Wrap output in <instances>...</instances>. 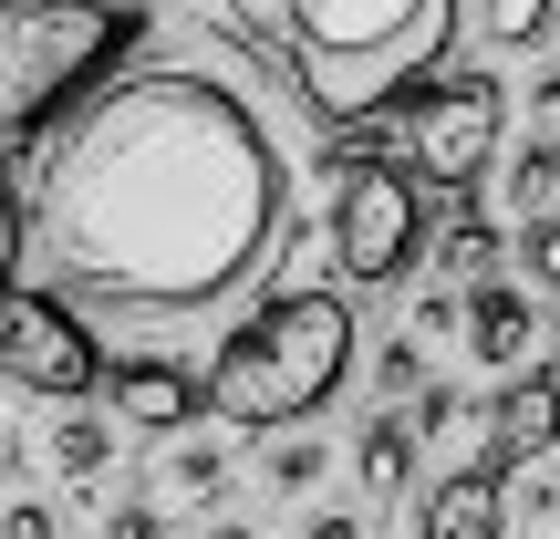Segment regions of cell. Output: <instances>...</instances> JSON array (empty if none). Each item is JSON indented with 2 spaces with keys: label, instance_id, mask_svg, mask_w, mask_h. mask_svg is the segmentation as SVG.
<instances>
[{
  "label": "cell",
  "instance_id": "cell-1",
  "mask_svg": "<svg viewBox=\"0 0 560 539\" xmlns=\"http://www.w3.org/2000/svg\"><path fill=\"white\" fill-rule=\"evenodd\" d=\"M280 166L260 104L198 62L115 73L32 136L21 229L62 291L115 312H208L280 239Z\"/></svg>",
  "mask_w": 560,
  "mask_h": 539
},
{
  "label": "cell",
  "instance_id": "cell-2",
  "mask_svg": "<svg viewBox=\"0 0 560 539\" xmlns=\"http://www.w3.org/2000/svg\"><path fill=\"white\" fill-rule=\"evenodd\" d=\"M270 32V52L291 62L312 115H384L446 62L467 0H240Z\"/></svg>",
  "mask_w": 560,
  "mask_h": 539
},
{
  "label": "cell",
  "instance_id": "cell-3",
  "mask_svg": "<svg viewBox=\"0 0 560 539\" xmlns=\"http://www.w3.org/2000/svg\"><path fill=\"white\" fill-rule=\"evenodd\" d=\"M353 342L363 332H353V301L342 291H270L260 312L219 342L198 395H208V415H219L229 436H280V425L322 415V405L342 395Z\"/></svg>",
  "mask_w": 560,
  "mask_h": 539
},
{
  "label": "cell",
  "instance_id": "cell-4",
  "mask_svg": "<svg viewBox=\"0 0 560 539\" xmlns=\"http://www.w3.org/2000/svg\"><path fill=\"white\" fill-rule=\"evenodd\" d=\"M145 42V0H0V136H52Z\"/></svg>",
  "mask_w": 560,
  "mask_h": 539
},
{
  "label": "cell",
  "instance_id": "cell-5",
  "mask_svg": "<svg viewBox=\"0 0 560 539\" xmlns=\"http://www.w3.org/2000/svg\"><path fill=\"white\" fill-rule=\"evenodd\" d=\"M499 136H509V83L499 73H425L395 104V156L425 198H467L499 166Z\"/></svg>",
  "mask_w": 560,
  "mask_h": 539
},
{
  "label": "cell",
  "instance_id": "cell-6",
  "mask_svg": "<svg viewBox=\"0 0 560 539\" xmlns=\"http://www.w3.org/2000/svg\"><path fill=\"white\" fill-rule=\"evenodd\" d=\"M322 249L353 291H384L405 280V260L425 249V187L405 166L363 156V145H332V208H322Z\"/></svg>",
  "mask_w": 560,
  "mask_h": 539
},
{
  "label": "cell",
  "instance_id": "cell-7",
  "mask_svg": "<svg viewBox=\"0 0 560 539\" xmlns=\"http://www.w3.org/2000/svg\"><path fill=\"white\" fill-rule=\"evenodd\" d=\"M0 395H52V405L104 395V342L62 291H21V280L0 291Z\"/></svg>",
  "mask_w": 560,
  "mask_h": 539
},
{
  "label": "cell",
  "instance_id": "cell-8",
  "mask_svg": "<svg viewBox=\"0 0 560 539\" xmlns=\"http://www.w3.org/2000/svg\"><path fill=\"white\" fill-rule=\"evenodd\" d=\"M457 342H467V363H488V374H529V353H540V291H529L520 270L478 280V291L457 301Z\"/></svg>",
  "mask_w": 560,
  "mask_h": 539
},
{
  "label": "cell",
  "instance_id": "cell-9",
  "mask_svg": "<svg viewBox=\"0 0 560 539\" xmlns=\"http://www.w3.org/2000/svg\"><path fill=\"white\" fill-rule=\"evenodd\" d=\"M198 374L187 363H104V415L125 425V436H187L198 425Z\"/></svg>",
  "mask_w": 560,
  "mask_h": 539
},
{
  "label": "cell",
  "instance_id": "cell-10",
  "mask_svg": "<svg viewBox=\"0 0 560 539\" xmlns=\"http://www.w3.org/2000/svg\"><path fill=\"white\" fill-rule=\"evenodd\" d=\"M499 529H509V467L499 457H467L436 488H416V539H499Z\"/></svg>",
  "mask_w": 560,
  "mask_h": 539
},
{
  "label": "cell",
  "instance_id": "cell-11",
  "mask_svg": "<svg viewBox=\"0 0 560 539\" xmlns=\"http://www.w3.org/2000/svg\"><path fill=\"white\" fill-rule=\"evenodd\" d=\"M488 457H499V467L560 457V363H529V374H509V395L488 405Z\"/></svg>",
  "mask_w": 560,
  "mask_h": 539
},
{
  "label": "cell",
  "instance_id": "cell-12",
  "mask_svg": "<svg viewBox=\"0 0 560 539\" xmlns=\"http://www.w3.org/2000/svg\"><path fill=\"white\" fill-rule=\"evenodd\" d=\"M353 478H363V519H374V508H395L405 478H416V425H405V415H363Z\"/></svg>",
  "mask_w": 560,
  "mask_h": 539
},
{
  "label": "cell",
  "instance_id": "cell-13",
  "mask_svg": "<svg viewBox=\"0 0 560 539\" xmlns=\"http://www.w3.org/2000/svg\"><path fill=\"white\" fill-rule=\"evenodd\" d=\"M550 198H560V136H529L520 156L499 166V208L509 219H550Z\"/></svg>",
  "mask_w": 560,
  "mask_h": 539
},
{
  "label": "cell",
  "instance_id": "cell-14",
  "mask_svg": "<svg viewBox=\"0 0 560 539\" xmlns=\"http://www.w3.org/2000/svg\"><path fill=\"white\" fill-rule=\"evenodd\" d=\"M436 280H446V291H478V280H499V229H488L478 208H457V219H446V239H436Z\"/></svg>",
  "mask_w": 560,
  "mask_h": 539
},
{
  "label": "cell",
  "instance_id": "cell-15",
  "mask_svg": "<svg viewBox=\"0 0 560 539\" xmlns=\"http://www.w3.org/2000/svg\"><path fill=\"white\" fill-rule=\"evenodd\" d=\"M332 478V446L312 436V425H280V436L260 446V488L270 499H301V488H322Z\"/></svg>",
  "mask_w": 560,
  "mask_h": 539
},
{
  "label": "cell",
  "instance_id": "cell-16",
  "mask_svg": "<svg viewBox=\"0 0 560 539\" xmlns=\"http://www.w3.org/2000/svg\"><path fill=\"white\" fill-rule=\"evenodd\" d=\"M560 32V0H478V42L488 52H540Z\"/></svg>",
  "mask_w": 560,
  "mask_h": 539
},
{
  "label": "cell",
  "instance_id": "cell-17",
  "mask_svg": "<svg viewBox=\"0 0 560 539\" xmlns=\"http://www.w3.org/2000/svg\"><path fill=\"white\" fill-rule=\"evenodd\" d=\"M115 436H125L115 415H62V425H52V467H62L73 488H94L104 467H115Z\"/></svg>",
  "mask_w": 560,
  "mask_h": 539
},
{
  "label": "cell",
  "instance_id": "cell-18",
  "mask_svg": "<svg viewBox=\"0 0 560 539\" xmlns=\"http://www.w3.org/2000/svg\"><path fill=\"white\" fill-rule=\"evenodd\" d=\"M509 519H560V467L550 457H529V467H509Z\"/></svg>",
  "mask_w": 560,
  "mask_h": 539
},
{
  "label": "cell",
  "instance_id": "cell-19",
  "mask_svg": "<svg viewBox=\"0 0 560 539\" xmlns=\"http://www.w3.org/2000/svg\"><path fill=\"white\" fill-rule=\"evenodd\" d=\"M166 488H177V499H219L229 457H219V446H177V457H166Z\"/></svg>",
  "mask_w": 560,
  "mask_h": 539
},
{
  "label": "cell",
  "instance_id": "cell-20",
  "mask_svg": "<svg viewBox=\"0 0 560 539\" xmlns=\"http://www.w3.org/2000/svg\"><path fill=\"white\" fill-rule=\"evenodd\" d=\"M520 280L560 291V219H520Z\"/></svg>",
  "mask_w": 560,
  "mask_h": 539
},
{
  "label": "cell",
  "instance_id": "cell-21",
  "mask_svg": "<svg viewBox=\"0 0 560 539\" xmlns=\"http://www.w3.org/2000/svg\"><path fill=\"white\" fill-rule=\"evenodd\" d=\"M374 384H384V395H425V342H416V332H395V342L374 353Z\"/></svg>",
  "mask_w": 560,
  "mask_h": 539
},
{
  "label": "cell",
  "instance_id": "cell-22",
  "mask_svg": "<svg viewBox=\"0 0 560 539\" xmlns=\"http://www.w3.org/2000/svg\"><path fill=\"white\" fill-rule=\"evenodd\" d=\"M446 425H467V395L457 384H425L416 395V446H446Z\"/></svg>",
  "mask_w": 560,
  "mask_h": 539
},
{
  "label": "cell",
  "instance_id": "cell-23",
  "mask_svg": "<svg viewBox=\"0 0 560 539\" xmlns=\"http://www.w3.org/2000/svg\"><path fill=\"white\" fill-rule=\"evenodd\" d=\"M0 539H62V508L52 499H11L0 508Z\"/></svg>",
  "mask_w": 560,
  "mask_h": 539
},
{
  "label": "cell",
  "instance_id": "cell-24",
  "mask_svg": "<svg viewBox=\"0 0 560 539\" xmlns=\"http://www.w3.org/2000/svg\"><path fill=\"white\" fill-rule=\"evenodd\" d=\"M104 539H166L156 499H104Z\"/></svg>",
  "mask_w": 560,
  "mask_h": 539
},
{
  "label": "cell",
  "instance_id": "cell-25",
  "mask_svg": "<svg viewBox=\"0 0 560 539\" xmlns=\"http://www.w3.org/2000/svg\"><path fill=\"white\" fill-rule=\"evenodd\" d=\"M11 270H21V187L0 166V291H11Z\"/></svg>",
  "mask_w": 560,
  "mask_h": 539
},
{
  "label": "cell",
  "instance_id": "cell-26",
  "mask_svg": "<svg viewBox=\"0 0 560 539\" xmlns=\"http://www.w3.org/2000/svg\"><path fill=\"white\" fill-rule=\"evenodd\" d=\"M301 539H363V508H322V519H301Z\"/></svg>",
  "mask_w": 560,
  "mask_h": 539
},
{
  "label": "cell",
  "instance_id": "cell-27",
  "mask_svg": "<svg viewBox=\"0 0 560 539\" xmlns=\"http://www.w3.org/2000/svg\"><path fill=\"white\" fill-rule=\"evenodd\" d=\"M529 115H540V136H560V73L529 83Z\"/></svg>",
  "mask_w": 560,
  "mask_h": 539
},
{
  "label": "cell",
  "instance_id": "cell-28",
  "mask_svg": "<svg viewBox=\"0 0 560 539\" xmlns=\"http://www.w3.org/2000/svg\"><path fill=\"white\" fill-rule=\"evenodd\" d=\"M208 539H260V529H249V519H219V529H208Z\"/></svg>",
  "mask_w": 560,
  "mask_h": 539
},
{
  "label": "cell",
  "instance_id": "cell-29",
  "mask_svg": "<svg viewBox=\"0 0 560 539\" xmlns=\"http://www.w3.org/2000/svg\"><path fill=\"white\" fill-rule=\"evenodd\" d=\"M550 363H560V321H550Z\"/></svg>",
  "mask_w": 560,
  "mask_h": 539
}]
</instances>
